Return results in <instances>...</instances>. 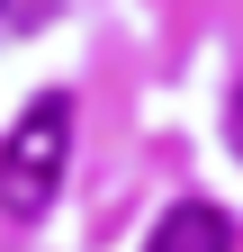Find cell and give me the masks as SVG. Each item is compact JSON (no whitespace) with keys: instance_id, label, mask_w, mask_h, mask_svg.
I'll list each match as a JSON object with an SVG mask.
<instances>
[{"instance_id":"cell-1","label":"cell","mask_w":243,"mask_h":252,"mask_svg":"<svg viewBox=\"0 0 243 252\" xmlns=\"http://www.w3.org/2000/svg\"><path fill=\"white\" fill-rule=\"evenodd\" d=\"M63 162H72V99L63 90H45V99H27L18 126L0 135V216H45L54 189H63Z\"/></svg>"},{"instance_id":"cell-2","label":"cell","mask_w":243,"mask_h":252,"mask_svg":"<svg viewBox=\"0 0 243 252\" xmlns=\"http://www.w3.org/2000/svg\"><path fill=\"white\" fill-rule=\"evenodd\" d=\"M153 252H234V225L207 198H180L171 216H162V234H153Z\"/></svg>"},{"instance_id":"cell-3","label":"cell","mask_w":243,"mask_h":252,"mask_svg":"<svg viewBox=\"0 0 243 252\" xmlns=\"http://www.w3.org/2000/svg\"><path fill=\"white\" fill-rule=\"evenodd\" d=\"M45 9H54V0H0V45L27 36V27H45Z\"/></svg>"},{"instance_id":"cell-4","label":"cell","mask_w":243,"mask_h":252,"mask_svg":"<svg viewBox=\"0 0 243 252\" xmlns=\"http://www.w3.org/2000/svg\"><path fill=\"white\" fill-rule=\"evenodd\" d=\"M225 126H234V144H243V81H234V108H225Z\"/></svg>"}]
</instances>
